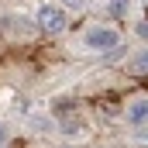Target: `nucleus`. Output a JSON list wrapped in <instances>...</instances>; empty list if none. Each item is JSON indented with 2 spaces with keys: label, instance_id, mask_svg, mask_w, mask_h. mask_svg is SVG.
I'll list each match as a JSON object with an SVG mask.
<instances>
[{
  "label": "nucleus",
  "instance_id": "f257e3e1",
  "mask_svg": "<svg viewBox=\"0 0 148 148\" xmlns=\"http://www.w3.org/2000/svg\"><path fill=\"white\" fill-rule=\"evenodd\" d=\"M35 24H38V31H45V35H62V31L69 28L66 7H55V3H45V7H38Z\"/></svg>",
  "mask_w": 148,
  "mask_h": 148
},
{
  "label": "nucleus",
  "instance_id": "f03ea898",
  "mask_svg": "<svg viewBox=\"0 0 148 148\" xmlns=\"http://www.w3.org/2000/svg\"><path fill=\"white\" fill-rule=\"evenodd\" d=\"M83 45L93 48V52H110V48L121 45V35H117L114 28H90V31L83 35Z\"/></svg>",
  "mask_w": 148,
  "mask_h": 148
},
{
  "label": "nucleus",
  "instance_id": "7ed1b4c3",
  "mask_svg": "<svg viewBox=\"0 0 148 148\" xmlns=\"http://www.w3.org/2000/svg\"><path fill=\"white\" fill-rule=\"evenodd\" d=\"M59 131H62L66 138H76V134L86 131V121H83L79 114H62V117H59Z\"/></svg>",
  "mask_w": 148,
  "mask_h": 148
},
{
  "label": "nucleus",
  "instance_id": "20e7f679",
  "mask_svg": "<svg viewBox=\"0 0 148 148\" xmlns=\"http://www.w3.org/2000/svg\"><path fill=\"white\" fill-rule=\"evenodd\" d=\"M127 121H131L134 127H145V124H148V97H145V100L127 103Z\"/></svg>",
  "mask_w": 148,
  "mask_h": 148
},
{
  "label": "nucleus",
  "instance_id": "39448f33",
  "mask_svg": "<svg viewBox=\"0 0 148 148\" xmlns=\"http://www.w3.org/2000/svg\"><path fill=\"white\" fill-rule=\"evenodd\" d=\"M127 10H131V0H107V14H110V21H124Z\"/></svg>",
  "mask_w": 148,
  "mask_h": 148
},
{
  "label": "nucleus",
  "instance_id": "423d86ee",
  "mask_svg": "<svg viewBox=\"0 0 148 148\" xmlns=\"http://www.w3.org/2000/svg\"><path fill=\"white\" fill-rule=\"evenodd\" d=\"M131 73L134 76H148V48H138V55L131 59Z\"/></svg>",
  "mask_w": 148,
  "mask_h": 148
},
{
  "label": "nucleus",
  "instance_id": "0eeeda50",
  "mask_svg": "<svg viewBox=\"0 0 148 148\" xmlns=\"http://www.w3.org/2000/svg\"><path fill=\"white\" fill-rule=\"evenodd\" d=\"M134 31H138L141 41H148V21H138V24H134Z\"/></svg>",
  "mask_w": 148,
  "mask_h": 148
},
{
  "label": "nucleus",
  "instance_id": "6e6552de",
  "mask_svg": "<svg viewBox=\"0 0 148 148\" xmlns=\"http://www.w3.org/2000/svg\"><path fill=\"white\" fill-rule=\"evenodd\" d=\"M90 0H62V7H69V10H79V7H86Z\"/></svg>",
  "mask_w": 148,
  "mask_h": 148
},
{
  "label": "nucleus",
  "instance_id": "1a4fd4ad",
  "mask_svg": "<svg viewBox=\"0 0 148 148\" xmlns=\"http://www.w3.org/2000/svg\"><path fill=\"white\" fill-rule=\"evenodd\" d=\"M7 141H10V131H7V124H0V148H7Z\"/></svg>",
  "mask_w": 148,
  "mask_h": 148
},
{
  "label": "nucleus",
  "instance_id": "9d476101",
  "mask_svg": "<svg viewBox=\"0 0 148 148\" xmlns=\"http://www.w3.org/2000/svg\"><path fill=\"white\" fill-rule=\"evenodd\" d=\"M62 148H69V145H62Z\"/></svg>",
  "mask_w": 148,
  "mask_h": 148
}]
</instances>
